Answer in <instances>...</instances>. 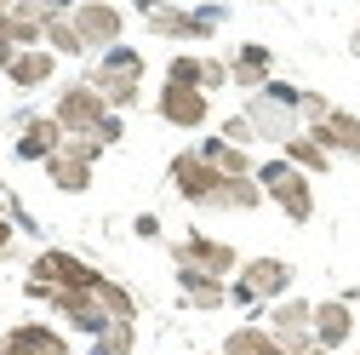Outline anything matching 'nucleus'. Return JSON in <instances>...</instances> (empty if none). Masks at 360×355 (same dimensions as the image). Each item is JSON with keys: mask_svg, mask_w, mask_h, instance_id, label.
<instances>
[{"mask_svg": "<svg viewBox=\"0 0 360 355\" xmlns=\"http://www.w3.org/2000/svg\"><path fill=\"white\" fill-rule=\"evenodd\" d=\"M303 86H286V80H269L263 92H252L246 98V120H252V132H257V144H292L297 132H303Z\"/></svg>", "mask_w": 360, "mask_h": 355, "instance_id": "obj_1", "label": "nucleus"}, {"mask_svg": "<svg viewBox=\"0 0 360 355\" xmlns=\"http://www.w3.org/2000/svg\"><path fill=\"white\" fill-rule=\"evenodd\" d=\"M143 52L138 46H115V52H103L92 69H86V86H92V92H103V104L120 115V109H131L143 98Z\"/></svg>", "mask_w": 360, "mask_h": 355, "instance_id": "obj_2", "label": "nucleus"}, {"mask_svg": "<svg viewBox=\"0 0 360 355\" xmlns=\"http://www.w3.org/2000/svg\"><path fill=\"white\" fill-rule=\"evenodd\" d=\"M292 281H297V270L286 258H246L240 275L229 281V304H240V309L281 304V298H292Z\"/></svg>", "mask_w": 360, "mask_h": 355, "instance_id": "obj_3", "label": "nucleus"}, {"mask_svg": "<svg viewBox=\"0 0 360 355\" xmlns=\"http://www.w3.org/2000/svg\"><path fill=\"white\" fill-rule=\"evenodd\" d=\"M257 189H263V201H275L292 224H309V218H314V184L297 166H286L281 155L257 166Z\"/></svg>", "mask_w": 360, "mask_h": 355, "instance_id": "obj_4", "label": "nucleus"}, {"mask_svg": "<svg viewBox=\"0 0 360 355\" xmlns=\"http://www.w3.org/2000/svg\"><path fill=\"white\" fill-rule=\"evenodd\" d=\"M109 115H115V109L103 104V92H92L86 80H69L63 92H58V104H52V120L69 132V138H98Z\"/></svg>", "mask_w": 360, "mask_h": 355, "instance_id": "obj_5", "label": "nucleus"}, {"mask_svg": "<svg viewBox=\"0 0 360 355\" xmlns=\"http://www.w3.org/2000/svg\"><path fill=\"white\" fill-rule=\"evenodd\" d=\"M172 263L177 270H200V275H217V281H229L240 275V252L229 241H217V235H184V241H172Z\"/></svg>", "mask_w": 360, "mask_h": 355, "instance_id": "obj_6", "label": "nucleus"}, {"mask_svg": "<svg viewBox=\"0 0 360 355\" xmlns=\"http://www.w3.org/2000/svg\"><path fill=\"white\" fill-rule=\"evenodd\" d=\"M166 178H172V189L184 195V201H189L195 212H212L217 189L229 184V178H217V172H212V166H206V161H200L195 149H177V155H172V166H166Z\"/></svg>", "mask_w": 360, "mask_h": 355, "instance_id": "obj_7", "label": "nucleus"}, {"mask_svg": "<svg viewBox=\"0 0 360 355\" xmlns=\"http://www.w3.org/2000/svg\"><path fill=\"white\" fill-rule=\"evenodd\" d=\"M138 18L149 23V35H160V40H206L217 23H223V12L217 6H206V12H184V6H138Z\"/></svg>", "mask_w": 360, "mask_h": 355, "instance_id": "obj_8", "label": "nucleus"}, {"mask_svg": "<svg viewBox=\"0 0 360 355\" xmlns=\"http://www.w3.org/2000/svg\"><path fill=\"white\" fill-rule=\"evenodd\" d=\"M29 281L52 287V292H69V287H98V281H103V270H92L86 258H75V252H63V247H46V252H34Z\"/></svg>", "mask_w": 360, "mask_h": 355, "instance_id": "obj_9", "label": "nucleus"}, {"mask_svg": "<svg viewBox=\"0 0 360 355\" xmlns=\"http://www.w3.org/2000/svg\"><path fill=\"white\" fill-rule=\"evenodd\" d=\"M75 18V29H80V40H86V52H115L120 46V29H126V12L120 6H103V0H86V6H75L69 12Z\"/></svg>", "mask_w": 360, "mask_h": 355, "instance_id": "obj_10", "label": "nucleus"}, {"mask_svg": "<svg viewBox=\"0 0 360 355\" xmlns=\"http://www.w3.org/2000/svg\"><path fill=\"white\" fill-rule=\"evenodd\" d=\"M269 338H275L281 349H309L314 344V304L309 298H281L275 309H269Z\"/></svg>", "mask_w": 360, "mask_h": 355, "instance_id": "obj_11", "label": "nucleus"}, {"mask_svg": "<svg viewBox=\"0 0 360 355\" xmlns=\"http://www.w3.org/2000/svg\"><path fill=\"white\" fill-rule=\"evenodd\" d=\"M52 309H58V316H63L75 332H92V338L115 327V316L103 309V298H98L92 287H69V292H52Z\"/></svg>", "mask_w": 360, "mask_h": 355, "instance_id": "obj_12", "label": "nucleus"}, {"mask_svg": "<svg viewBox=\"0 0 360 355\" xmlns=\"http://www.w3.org/2000/svg\"><path fill=\"white\" fill-rule=\"evenodd\" d=\"M155 115L177 132H200L212 120V98L206 92H189V86H160V98H155Z\"/></svg>", "mask_w": 360, "mask_h": 355, "instance_id": "obj_13", "label": "nucleus"}, {"mask_svg": "<svg viewBox=\"0 0 360 355\" xmlns=\"http://www.w3.org/2000/svg\"><path fill=\"white\" fill-rule=\"evenodd\" d=\"M275 80V52L263 46V40H240V46L229 52V86H240V92H263V86Z\"/></svg>", "mask_w": 360, "mask_h": 355, "instance_id": "obj_14", "label": "nucleus"}, {"mask_svg": "<svg viewBox=\"0 0 360 355\" xmlns=\"http://www.w3.org/2000/svg\"><path fill=\"white\" fill-rule=\"evenodd\" d=\"M69 144V132L52 120V115H23V126H18V161H40V166H46L58 149Z\"/></svg>", "mask_w": 360, "mask_h": 355, "instance_id": "obj_15", "label": "nucleus"}, {"mask_svg": "<svg viewBox=\"0 0 360 355\" xmlns=\"http://www.w3.org/2000/svg\"><path fill=\"white\" fill-rule=\"evenodd\" d=\"M309 138L321 144L332 161L338 155H349V161H360V115H349V109H332L321 126H309Z\"/></svg>", "mask_w": 360, "mask_h": 355, "instance_id": "obj_16", "label": "nucleus"}, {"mask_svg": "<svg viewBox=\"0 0 360 355\" xmlns=\"http://www.w3.org/2000/svg\"><path fill=\"white\" fill-rule=\"evenodd\" d=\"M6 355H75V349H69V338H63L58 327H46V321H18V327L6 332Z\"/></svg>", "mask_w": 360, "mask_h": 355, "instance_id": "obj_17", "label": "nucleus"}, {"mask_svg": "<svg viewBox=\"0 0 360 355\" xmlns=\"http://www.w3.org/2000/svg\"><path fill=\"white\" fill-rule=\"evenodd\" d=\"M354 332V309L343 298H326V304H314V344L321 349H343Z\"/></svg>", "mask_w": 360, "mask_h": 355, "instance_id": "obj_18", "label": "nucleus"}, {"mask_svg": "<svg viewBox=\"0 0 360 355\" xmlns=\"http://www.w3.org/2000/svg\"><path fill=\"white\" fill-rule=\"evenodd\" d=\"M195 155H200L217 178H257L252 155H246V149H235V144H223V138H200V144H195Z\"/></svg>", "mask_w": 360, "mask_h": 355, "instance_id": "obj_19", "label": "nucleus"}, {"mask_svg": "<svg viewBox=\"0 0 360 355\" xmlns=\"http://www.w3.org/2000/svg\"><path fill=\"white\" fill-rule=\"evenodd\" d=\"M46 178H52V189H63V195H86L92 189V161H80L75 149H58L46 161Z\"/></svg>", "mask_w": 360, "mask_h": 355, "instance_id": "obj_20", "label": "nucleus"}, {"mask_svg": "<svg viewBox=\"0 0 360 355\" xmlns=\"http://www.w3.org/2000/svg\"><path fill=\"white\" fill-rule=\"evenodd\" d=\"M58 75V58L46 52V46H34V52H18L12 58V69H6V80L18 86V92H34V86H46Z\"/></svg>", "mask_w": 360, "mask_h": 355, "instance_id": "obj_21", "label": "nucleus"}, {"mask_svg": "<svg viewBox=\"0 0 360 355\" xmlns=\"http://www.w3.org/2000/svg\"><path fill=\"white\" fill-rule=\"evenodd\" d=\"M177 287H184V304H195V309H223L229 304V281L200 275V270H177Z\"/></svg>", "mask_w": 360, "mask_h": 355, "instance_id": "obj_22", "label": "nucleus"}, {"mask_svg": "<svg viewBox=\"0 0 360 355\" xmlns=\"http://www.w3.org/2000/svg\"><path fill=\"white\" fill-rule=\"evenodd\" d=\"M281 161H286V166H297L303 178H321V172H332V155H326L321 144H314L309 132H297V138L281 149Z\"/></svg>", "mask_w": 360, "mask_h": 355, "instance_id": "obj_23", "label": "nucleus"}, {"mask_svg": "<svg viewBox=\"0 0 360 355\" xmlns=\"http://www.w3.org/2000/svg\"><path fill=\"white\" fill-rule=\"evenodd\" d=\"M46 52L52 58H86V40H80V29H75V18L63 6L46 18Z\"/></svg>", "mask_w": 360, "mask_h": 355, "instance_id": "obj_24", "label": "nucleus"}, {"mask_svg": "<svg viewBox=\"0 0 360 355\" xmlns=\"http://www.w3.org/2000/svg\"><path fill=\"white\" fill-rule=\"evenodd\" d=\"M263 206V189H257V178H229V184L217 189L212 212H257Z\"/></svg>", "mask_w": 360, "mask_h": 355, "instance_id": "obj_25", "label": "nucleus"}, {"mask_svg": "<svg viewBox=\"0 0 360 355\" xmlns=\"http://www.w3.org/2000/svg\"><path fill=\"white\" fill-rule=\"evenodd\" d=\"M223 355H292V349H281L269 338V327H235L223 338Z\"/></svg>", "mask_w": 360, "mask_h": 355, "instance_id": "obj_26", "label": "nucleus"}, {"mask_svg": "<svg viewBox=\"0 0 360 355\" xmlns=\"http://www.w3.org/2000/svg\"><path fill=\"white\" fill-rule=\"evenodd\" d=\"M92 292L103 298V309H109V316H115V321H138V298H131V292H126V287H120L115 275H103V281H98Z\"/></svg>", "mask_w": 360, "mask_h": 355, "instance_id": "obj_27", "label": "nucleus"}, {"mask_svg": "<svg viewBox=\"0 0 360 355\" xmlns=\"http://www.w3.org/2000/svg\"><path fill=\"white\" fill-rule=\"evenodd\" d=\"M131 349H138V327L131 321H115L109 332L92 338V355H131Z\"/></svg>", "mask_w": 360, "mask_h": 355, "instance_id": "obj_28", "label": "nucleus"}, {"mask_svg": "<svg viewBox=\"0 0 360 355\" xmlns=\"http://www.w3.org/2000/svg\"><path fill=\"white\" fill-rule=\"evenodd\" d=\"M200 63H206V58L177 52V58L166 63V86H189V92H200Z\"/></svg>", "mask_w": 360, "mask_h": 355, "instance_id": "obj_29", "label": "nucleus"}, {"mask_svg": "<svg viewBox=\"0 0 360 355\" xmlns=\"http://www.w3.org/2000/svg\"><path fill=\"white\" fill-rule=\"evenodd\" d=\"M217 138H223V144H235V149H252V144H257V132H252V120H246V115H229Z\"/></svg>", "mask_w": 360, "mask_h": 355, "instance_id": "obj_30", "label": "nucleus"}, {"mask_svg": "<svg viewBox=\"0 0 360 355\" xmlns=\"http://www.w3.org/2000/svg\"><path fill=\"white\" fill-rule=\"evenodd\" d=\"M217 86H229V58H206V63H200V92L212 98Z\"/></svg>", "mask_w": 360, "mask_h": 355, "instance_id": "obj_31", "label": "nucleus"}, {"mask_svg": "<svg viewBox=\"0 0 360 355\" xmlns=\"http://www.w3.org/2000/svg\"><path fill=\"white\" fill-rule=\"evenodd\" d=\"M63 149H75L80 161H92V166H98V155H103V144H98V138H69Z\"/></svg>", "mask_w": 360, "mask_h": 355, "instance_id": "obj_32", "label": "nucleus"}, {"mask_svg": "<svg viewBox=\"0 0 360 355\" xmlns=\"http://www.w3.org/2000/svg\"><path fill=\"white\" fill-rule=\"evenodd\" d=\"M120 138H126V120H120V115H109V120H103V132H98V144L109 149V144H120Z\"/></svg>", "mask_w": 360, "mask_h": 355, "instance_id": "obj_33", "label": "nucleus"}, {"mask_svg": "<svg viewBox=\"0 0 360 355\" xmlns=\"http://www.w3.org/2000/svg\"><path fill=\"white\" fill-rule=\"evenodd\" d=\"M131 230H138L143 241H155V235H160V218H155V212H138V224H131Z\"/></svg>", "mask_w": 360, "mask_h": 355, "instance_id": "obj_34", "label": "nucleus"}, {"mask_svg": "<svg viewBox=\"0 0 360 355\" xmlns=\"http://www.w3.org/2000/svg\"><path fill=\"white\" fill-rule=\"evenodd\" d=\"M12 252V212H0V258Z\"/></svg>", "mask_w": 360, "mask_h": 355, "instance_id": "obj_35", "label": "nucleus"}, {"mask_svg": "<svg viewBox=\"0 0 360 355\" xmlns=\"http://www.w3.org/2000/svg\"><path fill=\"white\" fill-rule=\"evenodd\" d=\"M297 355H332V349H321V344H309V349H297Z\"/></svg>", "mask_w": 360, "mask_h": 355, "instance_id": "obj_36", "label": "nucleus"}, {"mask_svg": "<svg viewBox=\"0 0 360 355\" xmlns=\"http://www.w3.org/2000/svg\"><path fill=\"white\" fill-rule=\"evenodd\" d=\"M0 355H6V332H0Z\"/></svg>", "mask_w": 360, "mask_h": 355, "instance_id": "obj_37", "label": "nucleus"}, {"mask_svg": "<svg viewBox=\"0 0 360 355\" xmlns=\"http://www.w3.org/2000/svg\"><path fill=\"white\" fill-rule=\"evenodd\" d=\"M217 355H223V349H217Z\"/></svg>", "mask_w": 360, "mask_h": 355, "instance_id": "obj_38", "label": "nucleus"}, {"mask_svg": "<svg viewBox=\"0 0 360 355\" xmlns=\"http://www.w3.org/2000/svg\"><path fill=\"white\" fill-rule=\"evenodd\" d=\"M354 355H360V349H354Z\"/></svg>", "mask_w": 360, "mask_h": 355, "instance_id": "obj_39", "label": "nucleus"}]
</instances>
